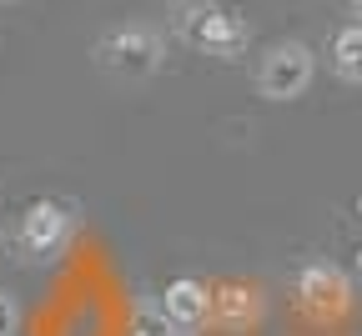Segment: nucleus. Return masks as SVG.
Wrapping results in <instances>:
<instances>
[{
  "label": "nucleus",
  "mask_w": 362,
  "mask_h": 336,
  "mask_svg": "<svg viewBox=\"0 0 362 336\" xmlns=\"http://www.w3.org/2000/svg\"><path fill=\"white\" fill-rule=\"evenodd\" d=\"M171 30L187 40L197 56H211V61H242L247 45H252L247 16L216 6V0H176L171 6Z\"/></svg>",
  "instance_id": "nucleus-1"
},
{
  "label": "nucleus",
  "mask_w": 362,
  "mask_h": 336,
  "mask_svg": "<svg viewBox=\"0 0 362 336\" xmlns=\"http://www.w3.org/2000/svg\"><path fill=\"white\" fill-rule=\"evenodd\" d=\"M90 56H96V66L111 80L141 85V80H151L166 66V35L151 20H121V25L96 35V51H90Z\"/></svg>",
  "instance_id": "nucleus-2"
},
{
  "label": "nucleus",
  "mask_w": 362,
  "mask_h": 336,
  "mask_svg": "<svg viewBox=\"0 0 362 336\" xmlns=\"http://www.w3.org/2000/svg\"><path fill=\"white\" fill-rule=\"evenodd\" d=\"M312 76H317V51L307 40H297V35L272 40L262 51V61H257V95L262 101H277V106L282 101H302Z\"/></svg>",
  "instance_id": "nucleus-3"
},
{
  "label": "nucleus",
  "mask_w": 362,
  "mask_h": 336,
  "mask_svg": "<svg viewBox=\"0 0 362 336\" xmlns=\"http://www.w3.org/2000/svg\"><path fill=\"white\" fill-rule=\"evenodd\" d=\"M71 236H76V206L61 201V196H40V201L25 206L16 241L30 261H56L71 246Z\"/></svg>",
  "instance_id": "nucleus-4"
},
{
  "label": "nucleus",
  "mask_w": 362,
  "mask_h": 336,
  "mask_svg": "<svg viewBox=\"0 0 362 336\" xmlns=\"http://www.w3.org/2000/svg\"><path fill=\"white\" fill-rule=\"evenodd\" d=\"M292 296H297V306H302L312 321H332V316L352 311V301H357L347 271L332 266V261H312V266H302V271H297V286H292Z\"/></svg>",
  "instance_id": "nucleus-5"
},
{
  "label": "nucleus",
  "mask_w": 362,
  "mask_h": 336,
  "mask_svg": "<svg viewBox=\"0 0 362 336\" xmlns=\"http://www.w3.org/2000/svg\"><path fill=\"white\" fill-rule=\"evenodd\" d=\"M161 316L176 331H202L206 316H211V292L197 276H176V281H166V292H161Z\"/></svg>",
  "instance_id": "nucleus-6"
},
{
  "label": "nucleus",
  "mask_w": 362,
  "mask_h": 336,
  "mask_svg": "<svg viewBox=\"0 0 362 336\" xmlns=\"http://www.w3.org/2000/svg\"><path fill=\"white\" fill-rule=\"evenodd\" d=\"M327 61H332V76L347 80V85H362V20L342 25L327 45Z\"/></svg>",
  "instance_id": "nucleus-7"
},
{
  "label": "nucleus",
  "mask_w": 362,
  "mask_h": 336,
  "mask_svg": "<svg viewBox=\"0 0 362 336\" xmlns=\"http://www.w3.org/2000/svg\"><path fill=\"white\" fill-rule=\"evenodd\" d=\"M211 311L226 326H242V321H257L262 316V296L257 292H242V286H221V292H211Z\"/></svg>",
  "instance_id": "nucleus-8"
},
{
  "label": "nucleus",
  "mask_w": 362,
  "mask_h": 336,
  "mask_svg": "<svg viewBox=\"0 0 362 336\" xmlns=\"http://www.w3.org/2000/svg\"><path fill=\"white\" fill-rule=\"evenodd\" d=\"M126 336H181V331H176V326L161 316V306H156V301H136Z\"/></svg>",
  "instance_id": "nucleus-9"
},
{
  "label": "nucleus",
  "mask_w": 362,
  "mask_h": 336,
  "mask_svg": "<svg viewBox=\"0 0 362 336\" xmlns=\"http://www.w3.org/2000/svg\"><path fill=\"white\" fill-rule=\"evenodd\" d=\"M21 331V306H16V296L0 286V336H16Z\"/></svg>",
  "instance_id": "nucleus-10"
},
{
  "label": "nucleus",
  "mask_w": 362,
  "mask_h": 336,
  "mask_svg": "<svg viewBox=\"0 0 362 336\" xmlns=\"http://www.w3.org/2000/svg\"><path fill=\"white\" fill-rule=\"evenodd\" d=\"M347 11H352V16H362V0H347Z\"/></svg>",
  "instance_id": "nucleus-11"
},
{
  "label": "nucleus",
  "mask_w": 362,
  "mask_h": 336,
  "mask_svg": "<svg viewBox=\"0 0 362 336\" xmlns=\"http://www.w3.org/2000/svg\"><path fill=\"white\" fill-rule=\"evenodd\" d=\"M357 271H362V246H357Z\"/></svg>",
  "instance_id": "nucleus-12"
},
{
  "label": "nucleus",
  "mask_w": 362,
  "mask_h": 336,
  "mask_svg": "<svg viewBox=\"0 0 362 336\" xmlns=\"http://www.w3.org/2000/svg\"><path fill=\"white\" fill-rule=\"evenodd\" d=\"M0 6H21V0H0Z\"/></svg>",
  "instance_id": "nucleus-13"
},
{
  "label": "nucleus",
  "mask_w": 362,
  "mask_h": 336,
  "mask_svg": "<svg viewBox=\"0 0 362 336\" xmlns=\"http://www.w3.org/2000/svg\"><path fill=\"white\" fill-rule=\"evenodd\" d=\"M357 216H362V196H357Z\"/></svg>",
  "instance_id": "nucleus-14"
},
{
  "label": "nucleus",
  "mask_w": 362,
  "mask_h": 336,
  "mask_svg": "<svg viewBox=\"0 0 362 336\" xmlns=\"http://www.w3.org/2000/svg\"><path fill=\"white\" fill-rule=\"evenodd\" d=\"M0 241H6V226H0Z\"/></svg>",
  "instance_id": "nucleus-15"
}]
</instances>
